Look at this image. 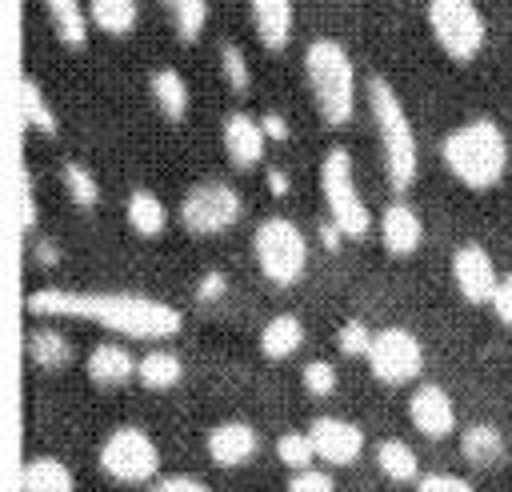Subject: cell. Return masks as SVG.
Returning a JSON list of instances; mask_svg holds the SVG:
<instances>
[{
	"label": "cell",
	"instance_id": "cell-1",
	"mask_svg": "<svg viewBox=\"0 0 512 492\" xmlns=\"http://www.w3.org/2000/svg\"><path fill=\"white\" fill-rule=\"evenodd\" d=\"M24 308L32 316H72V320H92L112 336H132V340H168L180 332L184 312L160 296L144 292H112V288H32L24 296Z\"/></svg>",
	"mask_w": 512,
	"mask_h": 492
},
{
	"label": "cell",
	"instance_id": "cell-2",
	"mask_svg": "<svg viewBox=\"0 0 512 492\" xmlns=\"http://www.w3.org/2000/svg\"><path fill=\"white\" fill-rule=\"evenodd\" d=\"M364 104L372 116V132L380 140V160H384V176L396 192H408L420 176V144H416V128L412 116L396 92V84L384 72L364 76Z\"/></svg>",
	"mask_w": 512,
	"mask_h": 492
},
{
	"label": "cell",
	"instance_id": "cell-3",
	"mask_svg": "<svg viewBox=\"0 0 512 492\" xmlns=\"http://www.w3.org/2000/svg\"><path fill=\"white\" fill-rule=\"evenodd\" d=\"M440 160L444 168L472 192H488L504 180L508 172V136L492 116H468L456 128L444 132L440 140Z\"/></svg>",
	"mask_w": 512,
	"mask_h": 492
},
{
	"label": "cell",
	"instance_id": "cell-4",
	"mask_svg": "<svg viewBox=\"0 0 512 492\" xmlns=\"http://www.w3.org/2000/svg\"><path fill=\"white\" fill-rule=\"evenodd\" d=\"M308 100L328 128H344L356 116V64L336 36H312L304 48Z\"/></svg>",
	"mask_w": 512,
	"mask_h": 492
},
{
	"label": "cell",
	"instance_id": "cell-5",
	"mask_svg": "<svg viewBox=\"0 0 512 492\" xmlns=\"http://www.w3.org/2000/svg\"><path fill=\"white\" fill-rule=\"evenodd\" d=\"M320 196L328 208V220L344 232V240H360L372 232V208L360 192L352 152L344 144H332L320 156Z\"/></svg>",
	"mask_w": 512,
	"mask_h": 492
},
{
	"label": "cell",
	"instance_id": "cell-6",
	"mask_svg": "<svg viewBox=\"0 0 512 492\" xmlns=\"http://www.w3.org/2000/svg\"><path fill=\"white\" fill-rule=\"evenodd\" d=\"M252 260L264 272L268 284L276 288H292L304 280L308 272V236L292 216H264L252 228Z\"/></svg>",
	"mask_w": 512,
	"mask_h": 492
},
{
	"label": "cell",
	"instance_id": "cell-7",
	"mask_svg": "<svg viewBox=\"0 0 512 492\" xmlns=\"http://www.w3.org/2000/svg\"><path fill=\"white\" fill-rule=\"evenodd\" d=\"M96 464L108 480L116 484H132V488H148L152 480H160V444L152 440L148 428L140 424H116L100 448H96Z\"/></svg>",
	"mask_w": 512,
	"mask_h": 492
},
{
	"label": "cell",
	"instance_id": "cell-8",
	"mask_svg": "<svg viewBox=\"0 0 512 492\" xmlns=\"http://www.w3.org/2000/svg\"><path fill=\"white\" fill-rule=\"evenodd\" d=\"M424 16H428V32H432L436 48L448 60L468 64L484 52L488 20L476 0H424Z\"/></svg>",
	"mask_w": 512,
	"mask_h": 492
},
{
	"label": "cell",
	"instance_id": "cell-9",
	"mask_svg": "<svg viewBox=\"0 0 512 492\" xmlns=\"http://www.w3.org/2000/svg\"><path fill=\"white\" fill-rule=\"evenodd\" d=\"M176 216L192 236H220V232L240 224L244 196H240L236 184H228L220 176H208V180H196V184L184 188V196L176 204Z\"/></svg>",
	"mask_w": 512,
	"mask_h": 492
},
{
	"label": "cell",
	"instance_id": "cell-10",
	"mask_svg": "<svg viewBox=\"0 0 512 492\" xmlns=\"http://www.w3.org/2000/svg\"><path fill=\"white\" fill-rule=\"evenodd\" d=\"M364 360H368L372 380H380L384 388H400V384H412L424 372V344L412 328L384 324V328H376L372 348H368Z\"/></svg>",
	"mask_w": 512,
	"mask_h": 492
},
{
	"label": "cell",
	"instance_id": "cell-11",
	"mask_svg": "<svg viewBox=\"0 0 512 492\" xmlns=\"http://www.w3.org/2000/svg\"><path fill=\"white\" fill-rule=\"evenodd\" d=\"M452 284L456 292L468 300V304H492L496 296V284H500V272H496V260L484 244L468 240L452 252Z\"/></svg>",
	"mask_w": 512,
	"mask_h": 492
},
{
	"label": "cell",
	"instance_id": "cell-12",
	"mask_svg": "<svg viewBox=\"0 0 512 492\" xmlns=\"http://www.w3.org/2000/svg\"><path fill=\"white\" fill-rule=\"evenodd\" d=\"M308 436L316 444V456L324 464H332V468H348V464H356L364 456V428L356 420H348V416H332V412L312 416Z\"/></svg>",
	"mask_w": 512,
	"mask_h": 492
},
{
	"label": "cell",
	"instance_id": "cell-13",
	"mask_svg": "<svg viewBox=\"0 0 512 492\" xmlns=\"http://www.w3.org/2000/svg\"><path fill=\"white\" fill-rule=\"evenodd\" d=\"M404 412H408L412 428L428 440H444V436L456 432V404H452L444 384H432V380L412 384V392L404 400Z\"/></svg>",
	"mask_w": 512,
	"mask_h": 492
},
{
	"label": "cell",
	"instance_id": "cell-14",
	"mask_svg": "<svg viewBox=\"0 0 512 492\" xmlns=\"http://www.w3.org/2000/svg\"><path fill=\"white\" fill-rule=\"evenodd\" d=\"M220 144H224V156H228L232 168H240V172L260 168L264 152H268V136L260 128V116L228 112L224 124H220Z\"/></svg>",
	"mask_w": 512,
	"mask_h": 492
},
{
	"label": "cell",
	"instance_id": "cell-15",
	"mask_svg": "<svg viewBox=\"0 0 512 492\" xmlns=\"http://www.w3.org/2000/svg\"><path fill=\"white\" fill-rule=\"evenodd\" d=\"M204 452L216 468H244L260 452V428L248 420H220L208 428Z\"/></svg>",
	"mask_w": 512,
	"mask_h": 492
},
{
	"label": "cell",
	"instance_id": "cell-16",
	"mask_svg": "<svg viewBox=\"0 0 512 492\" xmlns=\"http://www.w3.org/2000/svg\"><path fill=\"white\" fill-rule=\"evenodd\" d=\"M136 368H140V360L120 340H100L84 356V376L96 388H124L128 380H136Z\"/></svg>",
	"mask_w": 512,
	"mask_h": 492
},
{
	"label": "cell",
	"instance_id": "cell-17",
	"mask_svg": "<svg viewBox=\"0 0 512 492\" xmlns=\"http://www.w3.org/2000/svg\"><path fill=\"white\" fill-rule=\"evenodd\" d=\"M380 244L388 256H412L424 244V220L408 200H392L380 212Z\"/></svg>",
	"mask_w": 512,
	"mask_h": 492
},
{
	"label": "cell",
	"instance_id": "cell-18",
	"mask_svg": "<svg viewBox=\"0 0 512 492\" xmlns=\"http://www.w3.org/2000/svg\"><path fill=\"white\" fill-rule=\"evenodd\" d=\"M248 20H252L256 40L268 52H284L292 44V28H296L292 0H248Z\"/></svg>",
	"mask_w": 512,
	"mask_h": 492
},
{
	"label": "cell",
	"instance_id": "cell-19",
	"mask_svg": "<svg viewBox=\"0 0 512 492\" xmlns=\"http://www.w3.org/2000/svg\"><path fill=\"white\" fill-rule=\"evenodd\" d=\"M24 356L40 372H64L72 364V340L52 324H32L24 328Z\"/></svg>",
	"mask_w": 512,
	"mask_h": 492
},
{
	"label": "cell",
	"instance_id": "cell-20",
	"mask_svg": "<svg viewBox=\"0 0 512 492\" xmlns=\"http://www.w3.org/2000/svg\"><path fill=\"white\" fill-rule=\"evenodd\" d=\"M148 96L156 104V112L168 120V124H180L188 116V104H192V92H188V80L180 76V68L172 64H160L148 72Z\"/></svg>",
	"mask_w": 512,
	"mask_h": 492
},
{
	"label": "cell",
	"instance_id": "cell-21",
	"mask_svg": "<svg viewBox=\"0 0 512 492\" xmlns=\"http://www.w3.org/2000/svg\"><path fill=\"white\" fill-rule=\"evenodd\" d=\"M460 456L472 464V468H496L504 464L508 456V444H504V432L492 424V420H472L460 428Z\"/></svg>",
	"mask_w": 512,
	"mask_h": 492
},
{
	"label": "cell",
	"instance_id": "cell-22",
	"mask_svg": "<svg viewBox=\"0 0 512 492\" xmlns=\"http://www.w3.org/2000/svg\"><path fill=\"white\" fill-rule=\"evenodd\" d=\"M20 492H76V472L48 452H36L20 468Z\"/></svg>",
	"mask_w": 512,
	"mask_h": 492
},
{
	"label": "cell",
	"instance_id": "cell-23",
	"mask_svg": "<svg viewBox=\"0 0 512 492\" xmlns=\"http://www.w3.org/2000/svg\"><path fill=\"white\" fill-rule=\"evenodd\" d=\"M256 340H260V356L264 360H288L304 344V320L296 312H276V316L264 320Z\"/></svg>",
	"mask_w": 512,
	"mask_h": 492
},
{
	"label": "cell",
	"instance_id": "cell-24",
	"mask_svg": "<svg viewBox=\"0 0 512 492\" xmlns=\"http://www.w3.org/2000/svg\"><path fill=\"white\" fill-rule=\"evenodd\" d=\"M40 4H44V16H48L52 36H56L64 48H84L88 24H92L88 8H84L80 0H40Z\"/></svg>",
	"mask_w": 512,
	"mask_h": 492
},
{
	"label": "cell",
	"instance_id": "cell-25",
	"mask_svg": "<svg viewBox=\"0 0 512 492\" xmlns=\"http://www.w3.org/2000/svg\"><path fill=\"white\" fill-rule=\"evenodd\" d=\"M372 460H376L380 476L392 480V484H412V480H420V456H416V448H412L408 440H400V436L380 440V444L372 448Z\"/></svg>",
	"mask_w": 512,
	"mask_h": 492
},
{
	"label": "cell",
	"instance_id": "cell-26",
	"mask_svg": "<svg viewBox=\"0 0 512 492\" xmlns=\"http://www.w3.org/2000/svg\"><path fill=\"white\" fill-rule=\"evenodd\" d=\"M124 220H128V228H132L136 236L152 240V236L164 232V224H168V208H164V200H160L152 188H132L128 200H124Z\"/></svg>",
	"mask_w": 512,
	"mask_h": 492
},
{
	"label": "cell",
	"instance_id": "cell-27",
	"mask_svg": "<svg viewBox=\"0 0 512 492\" xmlns=\"http://www.w3.org/2000/svg\"><path fill=\"white\" fill-rule=\"evenodd\" d=\"M136 380L148 388V392H168L184 380V360L172 352V348H152L140 356V368H136Z\"/></svg>",
	"mask_w": 512,
	"mask_h": 492
},
{
	"label": "cell",
	"instance_id": "cell-28",
	"mask_svg": "<svg viewBox=\"0 0 512 492\" xmlns=\"http://www.w3.org/2000/svg\"><path fill=\"white\" fill-rule=\"evenodd\" d=\"M88 16L108 36H128L140 20V0H88Z\"/></svg>",
	"mask_w": 512,
	"mask_h": 492
},
{
	"label": "cell",
	"instance_id": "cell-29",
	"mask_svg": "<svg viewBox=\"0 0 512 492\" xmlns=\"http://www.w3.org/2000/svg\"><path fill=\"white\" fill-rule=\"evenodd\" d=\"M60 184H64L68 200H72L80 212H92V208L100 204V180H96V172H92L88 164L64 160V164H60Z\"/></svg>",
	"mask_w": 512,
	"mask_h": 492
},
{
	"label": "cell",
	"instance_id": "cell-30",
	"mask_svg": "<svg viewBox=\"0 0 512 492\" xmlns=\"http://www.w3.org/2000/svg\"><path fill=\"white\" fill-rule=\"evenodd\" d=\"M20 96H24V124L32 132H40V136H56L60 132V116L52 112V104H48V96H44L36 76H24Z\"/></svg>",
	"mask_w": 512,
	"mask_h": 492
},
{
	"label": "cell",
	"instance_id": "cell-31",
	"mask_svg": "<svg viewBox=\"0 0 512 492\" xmlns=\"http://www.w3.org/2000/svg\"><path fill=\"white\" fill-rule=\"evenodd\" d=\"M164 12L172 20L176 40L184 44H196L208 28V0H164Z\"/></svg>",
	"mask_w": 512,
	"mask_h": 492
},
{
	"label": "cell",
	"instance_id": "cell-32",
	"mask_svg": "<svg viewBox=\"0 0 512 492\" xmlns=\"http://www.w3.org/2000/svg\"><path fill=\"white\" fill-rule=\"evenodd\" d=\"M216 64H220V80H228L232 92H248L252 88V68H248V56L236 40H224L216 48Z\"/></svg>",
	"mask_w": 512,
	"mask_h": 492
},
{
	"label": "cell",
	"instance_id": "cell-33",
	"mask_svg": "<svg viewBox=\"0 0 512 492\" xmlns=\"http://www.w3.org/2000/svg\"><path fill=\"white\" fill-rule=\"evenodd\" d=\"M276 460L284 464V468H292V472H300V468H312L320 456H316V444H312V436H308V428L300 432H280V440H276Z\"/></svg>",
	"mask_w": 512,
	"mask_h": 492
},
{
	"label": "cell",
	"instance_id": "cell-34",
	"mask_svg": "<svg viewBox=\"0 0 512 492\" xmlns=\"http://www.w3.org/2000/svg\"><path fill=\"white\" fill-rule=\"evenodd\" d=\"M300 384L312 400H328L336 388H340V376H336V364L332 360H308L300 368Z\"/></svg>",
	"mask_w": 512,
	"mask_h": 492
},
{
	"label": "cell",
	"instance_id": "cell-35",
	"mask_svg": "<svg viewBox=\"0 0 512 492\" xmlns=\"http://www.w3.org/2000/svg\"><path fill=\"white\" fill-rule=\"evenodd\" d=\"M372 336H376V328H368L360 316H348V320L336 328V348H340L344 356H368Z\"/></svg>",
	"mask_w": 512,
	"mask_h": 492
},
{
	"label": "cell",
	"instance_id": "cell-36",
	"mask_svg": "<svg viewBox=\"0 0 512 492\" xmlns=\"http://www.w3.org/2000/svg\"><path fill=\"white\" fill-rule=\"evenodd\" d=\"M284 492H336V480H332V472L328 468H300V472H292L288 476V484H284Z\"/></svg>",
	"mask_w": 512,
	"mask_h": 492
},
{
	"label": "cell",
	"instance_id": "cell-37",
	"mask_svg": "<svg viewBox=\"0 0 512 492\" xmlns=\"http://www.w3.org/2000/svg\"><path fill=\"white\" fill-rule=\"evenodd\" d=\"M416 492H476V484L460 472H424L416 480Z\"/></svg>",
	"mask_w": 512,
	"mask_h": 492
},
{
	"label": "cell",
	"instance_id": "cell-38",
	"mask_svg": "<svg viewBox=\"0 0 512 492\" xmlns=\"http://www.w3.org/2000/svg\"><path fill=\"white\" fill-rule=\"evenodd\" d=\"M144 492H212L200 476H188V472H172V476H160L152 480Z\"/></svg>",
	"mask_w": 512,
	"mask_h": 492
},
{
	"label": "cell",
	"instance_id": "cell-39",
	"mask_svg": "<svg viewBox=\"0 0 512 492\" xmlns=\"http://www.w3.org/2000/svg\"><path fill=\"white\" fill-rule=\"evenodd\" d=\"M488 308L496 312V320H500V324H508V328H512V272H504V276H500L496 296H492V304H488Z\"/></svg>",
	"mask_w": 512,
	"mask_h": 492
},
{
	"label": "cell",
	"instance_id": "cell-40",
	"mask_svg": "<svg viewBox=\"0 0 512 492\" xmlns=\"http://www.w3.org/2000/svg\"><path fill=\"white\" fill-rule=\"evenodd\" d=\"M224 288H228V276H224L220 268H208V272L200 276V284H196V300H220Z\"/></svg>",
	"mask_w": 512,
	"mask_h": 492
},
{
	"label": "cell",
	"instance_id": "cell-41",
	"mask_svg": "<svg viewBox=\"0 0 512 492\" xmlns=\"http://www.w3.org/2000/svg\"><path fill=\"white\" fill-rule=\"evenodd\" d=\"M260 128H264V136H268V144H284L288 140V120L280 116V112H260Z\"/></svg>",
	"mask_w": 512,
	"mask_h": 492
},
{
	"label": "cell",
	"instance_id": "cell-42",
	"mask_svg": "<svg viewBox=\"0 0 512 492\" xmlns=\"http://www.w3.org/2000/svg\"><path fill=\"white\" fill-rule=\"evenodd\" d=\"M36 220H40V212H36V196H32V188L24 184V204H20V228H24V232H36Z\"/></svg>",
	"mask_w": 512,
	"mask_h": 492
},
{
	"label": "cell",
	"instance_id": "cell-43",
	"mask_svg": "<svg viewBox=\"0 0 512 492\" xmlns=\"http://www.w3.org/2000/svg\"><path fill=\"white\" fill-rule=\"evenodd\" d=\"M316 236H320V244H324L328 252H336V248H340V240H344V232H340L332 220H320V224H316Z\"/></svg>",
	"mask_w": 512,
	"mask_h": 492
},
{
	"label": "cell",
	"instance_id": "cell-44",
	"mask_svg": "<svg viewBox=\"0 0 512 492\" xmlns=\"http://www.w3.org/2000/svg\"><path fill=\"white\" fill-rule=\"evenodd\" d=\"M264 176H268V192H272V196H284V192L292 188V180H288V168H268Z\"/></svg>",
	"mask_w": 512,
	"mask_h": 492
},
{
	"label": "cell",
	"instance_id": "cell-45",
	"mask_svg": "<svg viewBox=\"0 0 512 492\" xmlns=\"http://www.w3.org/2000/svg\"><path fill=\"white\" fill-rule=\"evenodd\" d=\"M36 260H44V264H56L60 256H56V248H52V244H44V240H36Z\"/></svg>",
	"mask_w": 512,
	"mask_h": 492
}]
</instances>
